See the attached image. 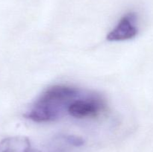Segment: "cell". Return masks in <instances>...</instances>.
Returning a JSON list of instances; mask_svg holds the SVG:
<instances>
[{
  "mask_svg": "<svg viewBox=\"0 0 153 152\" xmlns=\"http://www.w3.org/2000/svg\"><path fill=\"white\" fill-rule=\"evenodd\" d=\"M84 92L75 86L54 85L40 94L25 112L24 116L35 122L58 120L68 114L71 104Z\"/></svg>",
  "mask_w": 153,
  "mask_h": 152,
  "instance_id": "1",
  "label": "cell"
},
{
  "mask_svg": "<svg viewBox=\"0 0 153 152\" xmlns=\"http://www.w3.org/2000/svg\"><path fill=\"white\" fill-rule=\"evenodd\" d=\"M105 108L106 101L101 95L96 92H84L71 104L68 114L76 119L96 117Z\"/></svg>",
  "mask_w": 153,
  "mask_h": 152,
  "instance_id": "2",
  "label": "cell"
},
{
  "mask_svg": "<svg viewBox=\"0 0 153 152\" xmlns=\"http://www.w3.org/2000/svg\"><path fill=\"white\" fill-rule=\"evenodd\" d=\"M137 22V17L135 13H127L108 34L107 40L109 41H123L133 39L138 33Z\"/></svg>",
  "mask_w": 153,
  "mask_h": 152,
  "instance_id": "3",
  "label": "cell"
},
{
  "mask_svg": "<svg viewBox=\"0 0 153 152\" xmlns=\"http://www.w3.org/2000/svg\"><path fill=\"white\" fill-rule=\"evenodd\" d=\"M0 152H40L25 137H10L0 142Z\"/></svg>",
  "mask_w": 153,
  "mask_h": 152,
  "instance_id": "4",
  "label": "cell"
},
{
  "mask_svg": "<svg viewBox=\"0 0 153 152\" xmlns=\"http://www.w3.org/2000/svg\"><path fill=\"white\" fill-rule=\"evenodd\" d=\"M64 139L67 141V142L70 143V145H73L75 146H81L84 143L83 140L82 139L73 137V136H67V137H64Z\"/></svg>",
  "mask_w": 153,
  "mask_h": 152,
  "instance_id": "5",
  "label": "cell"
}]
</instances>
